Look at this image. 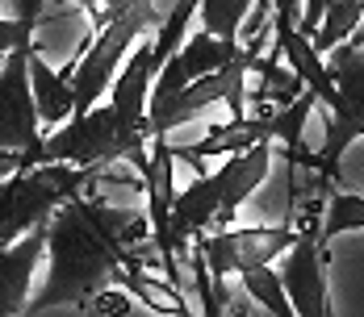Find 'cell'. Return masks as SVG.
<instances>
[{"label":"cell","instance_id":"1","mask_svg":"<svg viewBox=\"0 0 364 317\" xmlns=\"http://www.w3.org/2000/svg\"><path fill=\"white\" fill-rule=\"evenodd\" d=\"M155 255L146 209H126L101 196H68L46 221V284L26 313L88 309L97 292L122 280L126 263ZM159 259V255H155Z\"/></svg>","mask_w":364,"mask_h":317},{"label":"cell","instance_id":"2","mask_svg":"<svg viewBox=\"0 0 364 317\" xmlns=\"http://www.w3.org/2000/svg\"><path fill=\"white\" fill-rule=\"evenodd\" d=\"M151 126L126 121L113 101H97L88 113H72L63 126H55L50 138H42L38 163H80V167H113L130 159L134 167L143 163L151 146Z\"/></svg>","mask_w":364,"mask_h":317},{"label":"cell","instance_id":"3","mask_svg":"<svg viewBox=\"0 0 364 317\" xmlns=\"http://www.w3.org/2000/svg\"><path fill=\"white\" fill-rule=\"evenodd\" d=\"M97 172L101 167H80V163H30L0 176V247L17 243L34 226H46L50 213L84 184H92Z\"/></svg>","mask_w":364,"mask_h":317},{"label":"cell","instance_id":"4","mask_svg":"<svg viewBox=\"0 0 364 317\" xmlns=\"http://www.w3.org/2000/svg\"><path fill=\"white\" fill-rule=\"evenodd\" d=\"M327 67H331V79H335V105L327 109L331 113V130H327V142L323 150H301L293 155L297 167L306 172H318V176L335 179V163L343 155L348 142L364 138V26L356 30L352 38H343L335 50H327Z\"/></svg>","mask_w":364,"mask_h":317},{"label":"cell","instance_id":"5","mask_svg":"<svg viewBox=\"0 0 364 317\" xmlns=\"http://www.w3.org/2000/svg\"><path fill=\"white\" fill-rule=\"evenodd\" d=\"M155 26V9L151 0H139L134 9H126L122 17H113L109 26H101L92 46L84 55H75V63L63 71V79L72 84V101H75V113H88L105 92L113 88L117 71H122V59L126 50L134 46V38L146 34Z\"/></svg>","mask_w":364,"mask_h":317},{"label":"cell","instance_id":"6","mask_svg":"<svg viewBox=\"0 0 364 317\" xmlns=\"http://www.w3.org/2000/svg\"><path fill=\"white\" fill-rule=\"evenodd\" d=\"M30 59H34V34H26L0 63V150L21 155V167L38 163L42 150V113L34 101V79H30Z\"/></svg>","mask_w":364,"mask_h":317},{"label":"cell","instance_id":"7","mask_svg":"<svg viewBox=\"0 0 364 317\" xmlns=\"http://www.w3.org/2000/svg\"><path fill=\"white\" fill-rule=\"evenodd\" d=\"M277 272L297 317H327V238L318 226H297V238Z\"/></svg>","mask_w":364,"mask_h":317},{"label":"cell","instance_id":"8","mask_svg":"<svg viewBox=\"0 0 364 317\" xmlns=\"http://www.w3.org/2000/svg\"><path fill=\"white\" fill-rule=\"evenodd\" d=\"M239 46H243V38L239 42H226V38L210 34L205 26L197 30V34L184 38V46L164 63V71L155 75V88H151V101H164V96H172V92H181L184 84H193L197 75H205V71H218L222 63H230L235 55H239Z\"/></svg>","mask_w":364,"mask_h":317},{"label":"cell","instance_id":"9","mask_svg":"<svg viewBox=\"0 0 364 317\" xmlns=\"http://www.w3.org/2000/svg\"><path fill=\"white\" fill-rule=\"evenodd\" d=\"M46 259V226H34L17 243L0 247V317H17L30 309V288Z\"/></svg>","mask_w":364,"mask_h":317},{"label":"cell","instance_id":"10","mask_svg":"<svg viewBox=\"0 0 364 317\" xmlns=\"http://www.w3.org/2000/svg\"><path fill=\"white\" fill-rule=\"evenodd\" d=\"M30 79H34V101H38V113H42V126H63L68 117L75 113V101H72V84L55 71H46V63L30 59Z\"/></svg>","mask_w":364,"mask_h":317},{"label":"cell","instance_id":"11","mask_svg":"<svg viewBox=\"0 0 364 317\" xmlns=\"http://www.w3.org/2000/svg\"><path fill=\"white\" fill-rule=\"evenodd\" d=\"M239 284L247 288V296H252L264 313H272V317H297L289 292H285V284H281V272H277L272 263H259V267H252V272H243V276H239Z\"/></svg>","mask_w":364,"mask_h":317},{"label":"cell","instance_id":"12","mask_svg":"<svg viewBox=\"0 0 364 317\" xmlns=\"http://www.w3.org/2000/svg\"><path fill=\"white\" fill-rule=\"evenodd\" d=\"M252 4L255 0H201V26L226 42H239L252 17Z\"/></svg>","mask_w":364,"mask_h":317},{"label":"cell","instance_id":"13","mask_svg":"<svg viewBox=\"0 0 364 317\" xmlns=\"http://www.w3.org/2000/svg\"><path fill=\"white\" fill-rule=\"evenodd\" d=\"M348 230H364V196L352 192H331L327 196V217H323V238L348 234Z\"/></svg>","mask_w":364,"mask_h":317},{"label":"cell","instance_id":"14","mask_svg":"<svg viewBox=\"0 0 364 317\" xmlns=\"http://www.w3.org/2000/svg\"><path fill=\"white\" fill-rule=\"evenodd\" d=\"M68 4H75V9H88V13H92V26L101 30V26H109L113 17H122L126 9H134L139 0H55V9H68Z\"/></svg>","mask_w":364,"mask_h":317},{"label":"cell","instance_id":"15","mask_svg":"<svg viewBox=\"0 0 364 317\" xmlns=\"http://www.w3.org/2000/svg\"><path fill=\"white\" fill-rule=\"evenodd\" d=\"M331 4H335V0H306V17H301V30H306V34L318 30V21H323V13H327Z\"/></svg>","mask_w":364,"mask_h":317}]
</instances>
